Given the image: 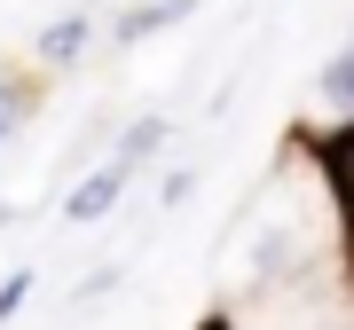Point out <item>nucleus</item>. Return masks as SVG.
<instances>
[{"mask_svg": "<svg viewBox=\"0 0 354 330\" xmlns=\"http://www.w3.org/2000/svg\"><path fill=\"white\" fill-rule=\"evenodd\" d=\"M127 173H134V157L118 150L111 165H102V173H87V181L71 189V204H64V213H71V220H102V213H111L118 197H127Z\"/></svg>", "mask_w": 354, "mask_h": 330, "instance_id": "obj_1", "label": "nucleus"}, {"mask_svg": "<svg viewBox=\"0 0 354 330\" xmlns=\"http://www.w3.org/2000/svg\"><path fill=\"white\" fill-rule=\"evenodd\" d=\"M323 165H330V189H339V204H346V220H354V126L323 150Z\"/></svg>", "mask_w": 354, "mask_h": 330, "instance_id": "obj_2", "label": "nucleus"}, {"mask_svg": "<svg viewBox=\"0 0 354 330\" xmlns=\"http://www.w3.org/2000/svg\"><path fill=\"white\" fill-rule=\"evenodd\" d=\"M189 16V0H158V8H134L127 24H118V39H150V32H165V24H181Z\"/></svg>", "mask_w": 354, "mask_h": 330, "instance_id": "obj_3", "label": "nucleus"}, {"mask_svg": "<svg viewBox=\"0 0 354 330\" xmlns=\"http://www.w3.org/2000/svg\"><path fill=\"white\" fill-rule=\"evenodd\" d=\"M323 102H330V110H354V48L330 55V71H323Z\"/></svg>", "mask_w": 354, "mask_h": 330, "instance_id": "obj_4", "label": "nucleus"}, {"mask_svg": "<svg viewBox=\"0 0 354 330\" xmlns=\"http://www.w3.org/2000/svg\"><path fill=\"white\" fill-rule=\"evenodd\" d=\"M79 48H87V24H79V16H64V24H55L48 39H39V55H48V64H71Z\"/></svg>", "mask_w": 354, "mask_h": 330, "instance_id": "obj_5", "label": "nucleus"}, {"mask_svg": "<svg viewBox=\"0 0 354 330\" xmlns=\"http://www.w3.org/2000/svg\"><path fill=\"white\" fill-rule=\"evenodd\" d=\"M158 142H165V126H158V118H142V126H127V157H150Z\"/></svg>", "mask_w": 354, "mask_h": 330, "instance_id": "obj_6", "label": "nucleus"}, {"mask_svg": "<svg viewBox=\"0 0 354 330\" xmlns=\"http://www.w3.org/2000/svg\"><path fill=\"white\" fill-rule=\"evenodd\" d=\"M24 299H32V275H8V283H0V315H16Z\"/></svg>", "mask_w": 354, "mask_h": 330, "instance_id": "obj_7", "label": "nucleus"}, {"mask_svg": "<svg viewBox=\"0 0 354 330\" xmlns=\"http://www.w3.org/2000/svg\"><path fill=\"white\" fill-rule=\"evenodd\" d=\"M8 126H16V95L0 87V142H8Z\"/></svg>", "mask_w": 354, "mask_h": 330, "instance_id": "obj_8", "label": "nucleus"}]
</instances>
